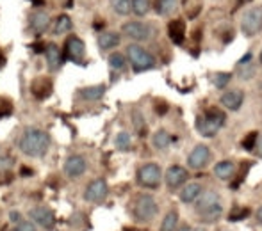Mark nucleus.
Returning <instances> with one entry per match:
<instances>
[{"mask_svg": "<svg viewBox=\"0 0 262 231\" xmlns=\"http://www.w3.org/2000/svg\"><path fill=\"white\" fill-rule=\"evenodd\" d=\"M29 25H31V31L34 32V34H38V36L45 34L50 27V14L43 9L34 11V13L31 14V18H29Z\"/></svg>", "mask_w": 262, "mask_h": 231, "instance_id": "2eb2a0df", "label": "nucleus"}, {"mask_svg": "<svg viewBox=\"0 0 262 231\" xmlns=\"http://www.w3.org/2000/svg\"><path fill=\"white\" fill-rule=\"evenodd\" d=\"M111 7L118 16L130 14V0H111Z\"/></svg>", "mask_w": 262, "mask_h": 231, "instance_id": "c85d7f7f", "label": "nucleus"}, {"mask_svg": "<svg viewBox=\"0 0 262 231\" xmlns=\"http://www.w3.org/2000/svg\"><path fill=\"white\" fill-rule=\"evenodd\" d=\"M120 45V34L118 32H113V31H105L98 36V48L102 52H109V50L116 48Z\"/></svg>", "mask_w": 262, "mask_h": 231, "instance_id": "412c9836", "label": "nucleus"}, {"mask_svg": "<svg viewBox=\"0 0 262 231\" xmlns=\"http://www.w3.org/2000/svg\"><path fill=\"white\" fill-rule=\"evenodd\" d=\"M9 219H11V222H14V224H18V222H21L24 219H21V214L20 212H16V210H13L9 214Z\"/></svg>", "mask_w": 262, "mask_h": 231, "instance_id": "c9c22d12", "label": "nucleus"}, {"mask_svg": "<svg viewBox=\"0 0 262 231\" xmlns=\"http://www.w3.org/2000/svg\"><path fill=\"white\" fill-rule=\"evenodd\" d=\"M214 174H216V178L227 182L235 174V164L230 162V160H221L214 166Z\"/></svg>", "mask_w": 262, "mask_h": 231, "instance_id": "4be33fe9", "label": "nucleus"}, {"mask_svg": "<svg viewBox=\"0 0 262 231\" xmlns=\"http://www.w3.org/2000/svg\"><path fill=\"white\" fill-rule=\"evenodd\" d=\"M66 56L70 61L77 62V64H82L84 56H86V45L79 36H70L68 41H66Z\"/></svg>", "mask_w": 262, "mask_h": 231, "instance_id": "ddd939ff", "label": "nucleus"}, {"mask_svg": "<svg viewBox=\"0 0 262 231\" xmlns=\"http://www.w3.org/2000/svg\"><path fill=\"white\" fill-rule=\"evenodd\" d=\"M43 54H45L47 64H49L50 71H59L62 64V52L55 43H49V45L43 48Z\"/></svg>", "mask_w": 262, "mask_h": 231, "instance_id": "f3484780", "label": "nucleus"}, {"mask_svg": "<svg viewBox=\"0 0 262 231\" xmlns=\"http://www.w3.org/2000/svg\"><path fill=\"white\" fill-rule=\"evenodd\" d=\"M127 59L132 64L134 71H148L156 66V59H154L152 54L146 48H143L138 43H132V45L127 46Z\"/></svg>", "mask_w": 262, "mask_h": 231, "instance_id": "7ed1b4c3", "label": "nucleus"}, {"mask_svg": "<svg viewBox=\"0 0 262 231\" xmlns=\"http://www.w3.org/2000/svg\"><path fill=\"white\" fill-rule=\"evenodd\" d=\"M241 31L245 36H257L262 31V7H252L241 18Z\"/></svg>", "mask_w": 262, "mask_h": 231, "instance_id": "0eeeda50", "label": "nucleus"}, {"mask_svg": "<svg viewBox=\"0 0 262 231\" xmlns=\"http://www.w3.org/2000/svg\"><path fill=\"white\" fill-rule=\"evenodd\" d=\"M177 6H179V0H157L156 2V9L161 16L171 14L177 9Z\"/></svg>", "mask_w": 262, "mask_h": 231, "instance_id": "cd10ccee", "label": "nucleus"}, {"mask_svg": "<svg viewBox=\"0 0 262 231\" xmlns=\"http://www.w3.org/2000/svg\"><path fill=\"white\" fill-rule=\"evenodd\" d=\"M152 144H154V148H157V149H166L171 144V135L166 130H157L152 137Z\"/></svg>", "mask_w": 262, "mask_h": 231, "instance_id": "393cba45", "label": "nucleus"}, {"mask_svg": "<svg viewBox=\"0 0 262 231\" xmlns=\"http://www.w3.org/2000/svg\"><path fill=\"white\" fill-rule=\"evenodd\" d=\"M221 105L228 111H239L245 101V93L241 89H232V91H227V93L221 94L220 98Z\"/></svg>", "mask_w": 262, "mask_h": 231, "instance_id": "dca6fc26", "label": "nucleus"}, {"mask_svg": "<svg viewBox=\"0 0 262 231\" xmlns=\"http://www.w3.org/2000/svg\"><path fill=\"white\" fill-rule=\"evenodd\" d=\"M260 62H262V52H260Z\"/></svg>", "mask_w": 262, "mask_h": 231, "instance_id": "a19ab883", "label": "nucleus"}, {"mask_svg": "<svg viewBox=\"0 0 262 231\" xmlns=\"http://www.w3.org/2000/svg\"><path fill=\"white\" fill-rule=\"evenodd\" d=\"M168 34H169V38H171L173 43H177V45H179V43H182L184 41V34H186V25H184V21H180V20L169 21Z\"/></svg>", "mask_w": 262, "mask_h": 231, "instance_id": "5701e85b", "label": "nucleus"}, {"mask_svg": "<svg viewBox=\"0 0 262 231\" xmlns=\"http://www.w3.org/2000/svg\"><path fill=\"white\" fill-rule=\"evenodd\" d=\"M187 178H189V174H187V169L182 166H169L168 169H166V185L169 187V189H180V187L184 185V183L187 182Z\"/></svg>", "mask_w": 262, "mask_h": 231, "instance_id": "4468645a", "label": "nucleus"}, {"mask_svg": "<svg viewBox=\"0 0 262 231\" xmlns=\"http://www.w3.org/2000/svg\"><path fill=\"white\" fill-rule=\"evenodd\" d=\"M259 153H260V157H262V135H260V139H259Z\"/></svg>", "mask_w": 262, "mask_h": 231, "instance_id": "4c0bfd02", "label": "nucleus"}, {"mask_svg": "<svg viewBox=\"0 0 262 231\" xmlns=\"http://www.w3.org/2000/svg\"><path fill=\"white\" fill-rule=\"evenodd\" d=\"M228 82H230V73H214L212 75V84L217 89H223Z\"/></svg>", "mask_w": 262, "mask_h": 231, "instance_id": "2f4dec72", "label": "nucleus"}, {"mask_svg": "<svg viewBox=\"0 0 262 231\" xmlns=\"http://www.w3.org/2000/svg\"><path fill=\"white\" fill-rule=\"evenodd\" d=\"M0 59H2V52H0Z\"/></svg>", "mask_w": 262, "mask_h": 231, "instance_id": "79ce46f5", "label": "nucleus"}, {"mask_svg": "<svg viewBox=\"0 0 262 231\" xmlns=\"http://www.w3.org/2000/svg\"><path fill=\"white\" fill-rule=\"evenodd\" d=\"M13 112V105L6 98H0V116H9Z\"/></svg>", "mask_w": 262, "mask_h": 231, "instance_id": "f704fd0d", "label": "nucleus"}, {"mask_svg": "<svg viewBox=\"0 0 262 231\" xmlns=\"http://www.w3.org/2000/svg\"><path fill=\"white\" fill-rule=\"evenodd\" d=\"M109 68L114 69V71H121V69H125V64H127V61H125V56L120 52H114L109 56Z\"/></svg>", "mask_w": 262, "mask_h": 231, "instance_id": "7c9ffc66", "label": "nucleus"}, {"mask_svg": "<svg viewBox=\"0 0 262 231\" xmlns=\"http://www.w3.org/2000/svg\"><path fill=\"white\" fill-rule=\"evenodd\" d=\"M73 29V21H72V18L68 16V14H61V16L55 20V23H54V29H52V32L55 36H64V34H68L70 31Z\"/></svg>", "mask_w": 262, "mask_h": 231, "instance_id": "b1692460", "label": "nucleus"}, {"mask_svg": "<svg viewBox=\"0 0 262 231\" xmlns=\"http://www.w3.org/2000/svg\"><path fill=\"white\" fill-rule=\"evenodd\" d=\"M204 192V187L200 182H191V183H184L182 189H180V201L186 204L194 203V201L200 197V194Z\"/></svg>", "mask_w": 262, "mask_h": 231, "instance_id": "a211bd4d", "label": "nucleus"}, {"mask_svg": "<svg viewBox=\"0 0 262 231\" xmlns=\"http://www.w3.org/2000/svg\"><path fill=\"white\" fill-rule=\"evenodd\" d=\"M121 31L127 38L134 39V41H148L152 38V27L145 21H127V23H123Z\"/></svg>", "mask_w": 262, "mask_h": 231, "instance_id": "6e6552de", "label": "nucleus"}, {"mask_svg": "<svg viewBox=\"0 0 262 231\" xmlns=\"http://www.w3.org/2000/svg\"><path fill=\"white\" fill-rule=\"evenodd\" d=\"M105 94V86L104 84H97V86H88L77 91V96L82 101H98L102 100Z\"/></svg>", "mask_w": 262, "mask_h": 231, "instance_id": "aec40b11", "label": "nucleus"}, {"mask_svg": "<svg viewBox=\"0 0 262 231\" xmlns=\"http://www.w3.org/2000/svg\"><path fill=\"white\" fill-rule=\"evenodd\" d=\"M225 119H227L225 112L217 111V109H210V111H207V114L205 116L198 117L196 128L202 135H205V137H212V135H216L217 132H220V128L223 126Z\"/></svg>", "mask_w": 262, "mask_h": 231, "instance_id": "39448f33", "label": "nucleus"}, {"mask_svg": "<svg viewBox=\"0 0 262 231\" xmlns=\"http://www.w3.org/2000/svg\"><path fill=\"white\" fill-rule=\"evenodd\" d=\"M62 171H64V174L72 179L80 178V176L88 171V160L84 159L82 155H70L68 159H66Z\"/></svg>", "mask_w": 262, "mask_h": 231, "instance_id": "9b49d317", "label": "nucleus"}, {"mask_svg": "<svg viewBox=\"0 0 262 231\" xmlns=\"http://www.w3.org/2000/svg\"><path fill=\"white\" fill-rule=\"evenodd\" d=\"M150 7H152L150 0H130V11L139 18L146 16L150 13Z\"/></svg>", "mask_w": 262, "mask_h": 231, "instance_id": "a878e982", "label": "nucleus"}, {"mask_svg": "<svg viewBox=\"0 0 262 231\" xmlns=\"http://www.w3.org/2000/svg\"><path fill=\"white\" fill-rule=\"evenodd\" d=\"M159 207L157 201L154 199V196L150 194H139L134 201V207H132V214L138 222H150L157 215Z\"/></svg>", "mask_w": 262, "mask_h": 231, "instance_id": "20e7f679", "label": "nucleus"}, {"mask_svg": "<svg viewBox=\"0 0 262 231\" xmlns=\"http://www.w3.org/2000/svg\"><path fill=\"white\" fill-rule=\"evenodd\" d=\"M194 207H196V214L200 215V219L207 224L220 221L223 215V203H221V197L216 190L202 192L200 197L194 201Z\"/></svg>", "mask_w": 262, "mask_h": 231, "instance_id": "f03ea898", "label": "nucleus"}, {"mask_svg": "<svg viewBox=\"0 0 262 231\" xmlns=\"http://www.w3.org/2000/svg\"><path fill=\"white\" fill-rule=\"evenodd\" d=\"M191 231H205L204 228H194V229H191Z\"/></svg>", "mask_w": 262, "mask_h": 231, "instance_id": "58836bf2", "label": "nucleus"}, {"mask_svg": "<svg viewBox=\"0 0 262 231\" xmlns=\"http://www.w3.org/2000/svg\"><path fill=\"white\" fill-rule=\"evenodd\" d=\"M29 217L32 219L31 222H34V224L41 226V228H45V229H52V226L55 222V215L49 207L32 208V210L29 212Z\"/></svg>", "mask_w": 262, "mask_h": 231, "instance_id": "f8f14e48", "label": "nucleus"}, {"mask_svg": "<svg viewBox=\"0 0 262 231\" xmlns=\"http://www.w3.org/2000/svg\"><path fill=\"white\" fill-rule=\"evenodd\" d=\"M114 146H116L120 151H127V149H130V146H132L130 134H127V132H120V134L114 137Z\"/></svg>", "mask_w": 262, "mask_h": 231, "instance_id": "c756f323", "label": "nucleus"}, {"mask_svg": "<svg viewBox=\"0 0 262 231\" xmlns=\"http://www.w3.org/2000/svg\"><path fill=\"white\" fill-rule=\"evenodd\" d=\"M107 194H109V185H107V182L104 178H97L86 187V190H84V199H86L88 203L98 204V203H102V201H105Z\"/></svg>", "mask_w": 262, "mask_h": 231, "instance_id": "1a4fd4ad", "label": "nucleus"}, {"mask_svg": "<svg viewBox=\"0 0 262 231\" xmlns=\"http://www.w3.org/2000/svg\"><path fill=\"white\" fill-rule=\"evenodd\" d=\"M50 135L41 128H27L20 137V149L24 155L39 159L47 155L50 148Z\"/></svg>", "mask_w": 262, "mask_h": 231, "instance_id": "f257e3e1", "label": "nucleus"}, {"mask_svg": "<svg viewBox=\"0 0 262 231\" xmlns=\"http://www.w3.org/2000/svg\"><path fill=\"white\" fill-rule=\"evenodd\" d=\"M162 179V171L161 166L156 162L143 164L138 169V183L145 189H157L161 185Z\"/></svg>", "mask_w": 262, "mask_h": 231, "instance_id": "423d86ee", "label": "nucleus"}, {"mask_svg": "<svg viewBox=\"0 0 262 231\" xmlns=\"http://www.w3.org/2000/svg\"><path fill=\"white\" fill-rule=\"evenodd\" d=\"M13 231H38V228H36L34 222H31V221H21V222H18V224L14 226Z\"/></svg>", "mask_w": 262, "mask_h": 231, "instance_id": "72a5a7b5", "label": "nucleus"}, {"mask_svg": "<svg viewBox=\"0 0 262 231\" xmlns=\"http://www.w3.org/2000/svg\"><path fill=\"white\" fill-rule=\"evenodd\" d=\"M255 217H257V221H259V224H262V207H259V210L255 212Z\"/></svg>", "mask_w": 262, "mask_h": 231, "instance_id": "e433bc0d", "label": "nucleus"}, {"mask_svg": "<svg viewBox=\"0 0 262 231\" xmlns=\"http://www.w3.org/2000/svg\"><path fill=\"white\" fill-rule=\"evenodd\" d=\"M31 93L34 94L36 100H45V98L50 96L52 93V80L45 79V76H39L34 82L31 84Z\"/></svg>", "mask_w": 262, "mask_h": 231, "instance_id": "6ab92c4d", "label": "nucleus"}, {"mask_svg": "<svg viewBox=\"0 0 262 231\" xmlns=\"http://www.w3.org/2000/svg\"><path fill=\"white\" fill-rule=\"evenodd\" d=\"M210 159H212L210 149L205 144H198L191 149L189 157H187V166H189L191 169H204Z\"/></svg>", "mask_w": 262, "mask_h": 231, "instance_id": "9d476101", "label": "nucleus"}, {"mask_svg": "<svg viewBox=\"0 0 262 231\" xmlns=\"http://www.w3.org/2000/svg\"><path fill=\"white\" fill-rule=\"evenodd\" d=\"M177 226H179V214L175 210L168 212L162 219L161 231H177Z\"/></svg>", "mask_w": 262, "mask_h": 231, "instance_id": "bb28decb", "label": "nucleus"}, {"mask_svg": "<svg viewBox=\"0 0 262 231\" xmlns=\"http://www.w3.org/2000/svg\"><path fill=\"white\" fill-rule=\"evenodd\" d=\"M132 121H134L136 132H138V134H145V132H146V123H145V119H143L141 112L134 111V114H132Z\"/></svg>", "mask_w": 262, "mask_h": 231, "instance_id": "473e14b6", "label": "nucleus"}, {"mask_svg": "<svg viewBox=\"0 0 262 231\" xmlns=\"http://www.w3.org/2000/svg\"><path fill=\"white\" fill-rule=\"evenodd\" d=\"M180 231H191V229H187V228H180Z\"/></svg>", "mask_w": 262, "mask_h": 231, "instance_id": "ea45409f", "label": "nucleus"}]
</instances>
